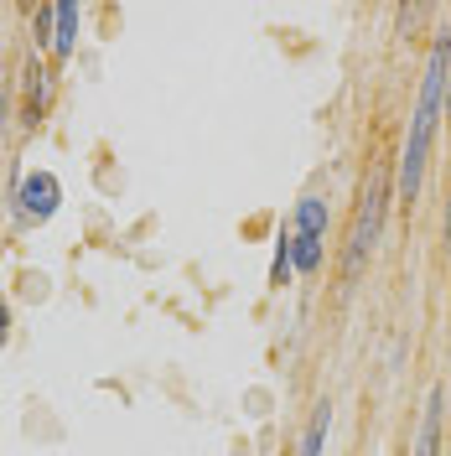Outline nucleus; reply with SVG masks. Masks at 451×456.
<instances>
[{"mask_svg":"<svg viewBox=\"0 0 451 456\" xmlns=\"http://www.w3.org/2000/svg\"><path fill=\"white\" fill-rule=\"evenodd\" d=\"M384 198H390V176H384V167H373V171H368L364 198H358V218H353V233H348V265H342V285H353L358 275H364V259H368V249H373V239H379Z\"/></svg>","mask_w":451,"mask_h":456,"instance_id":"nucleus-2","label":"nucleus"},{"mask_svg":"<svg viewBox=\"0 0 451 456\" xmlns=\"http://www.w3.org/2000/svg\"><path fill=\"white\" fill-rule=\"evenodd\" d=\"M447 62H451V37H441V42H436V53H430V62H425L421 104H415V119H410V145H405V161H399V198H405V202L421 192L425 151H430L436 114H441V99H447Z\"/></svg>","mask_w":451,"mask_h":456,"instance_id":"nucleus-1","label":"nucleus"},{"mask_svg":"<svg viewBox=\"0 0 451 456\" xmlns=\"http://www.w3.org/2000/svg\"><path fill=\"white\" fill-rule=\"evenodd\" d=\"M47 110V73L37 68V57H31V73H27V119L37 125V114Z\"/></svg>","mask_w":451,"mask_h":456,"instance_id":"nucleus-7","label":"nucleus"},{"mask_svg":"<svg viewBox=\"0 0 451 456\" xmlns=\"http://www.w3.org/2000/svg\"><path fill=\"white\" fill-rule=\"evenodd\" d=\"M441 446V389H430L425 399V420H421V436H415V456H436Z\"/></svg>","mask_w":451,"mask_h":456,"instance_id":"nucleus-5","label":"nucleus"},{"mask_svg":"<svg viewBox=\"0 0 451 456\" xmlns=\"http://www.w3.org/2000/svg\"><path fill=\"white\" fill-rule=\"evenodd\" d=\"M73 37H78V5H53V57L73 53Z\"/></svg>","mask_w":451,"mask_h":456,"instance_id":"nucleus-6","label":"nucleus"},{"mask_svg":"<svg viewBox=\"0 0 451 456\" xmlns=\"http://www.w3.org/2000/svg\"><path fill=\"white\" fill-rule=\"evenodd\" d=\"M322 441H327V404L311 415V426H307V441H301V456H322Z\"/></svg>","mask_w":451,"mask_h":456,"instance_id":"nucleus-8","label":"nucleus"},{"mask_svg":"<svg viewBox=\"0 0 451 456\" xmlns=\"http://www.w3.org/2000/svg\"><path fill=\"white\" fill-rule=\"evenodd\" d=\"M322 239H327V202L307 198L296 208V228H291V265H296V270H316Z\"/></svg>","mask_w":451,"mask_h":456,"instance_id":"nucleus-3","label":"nucleus"},{"mask_svg":"<svg viewBox=\"0 0 451 456\" xmlns=\"http://www.w3.org/2000/svg\"><path fill=\"white\" fill-rule=\"evenodd\" d=\"M5 338H11V316H5V306H0V347H5Z\"/></svg>","mask_w":451,"mask_h":456,"instance_id":"nucleus-9","label":"nucleus"},{"mask_svg":"<svg viewBox=\"0 0 451 456\" xmlns=\"http://www.w3.org/2000/svg\"><path fill=\"white\" fill-rule=\"evenodd\" d=\"M447 110H451V94H447Z\"/></svg>","mask_w":451,"mask_h":456,"instance_id":"nucleus-10","label":"nucleus"},{"mask_svg":"<svg viewBox=\"0 0 451 456\" xmlns=\"http://www.w3.org/2000/svg\"><path fill=\"white\" fill-rule=\"evenodd\" d=\"M57 198H62V192H57V176H53V171H37V176H27V182H21V218H37V224H42V218H53Z\"/></svg>","mask_w":451,"mask_h":456,"instance_id":"nucleus-4","label":"nucleus"}]
</instances>
